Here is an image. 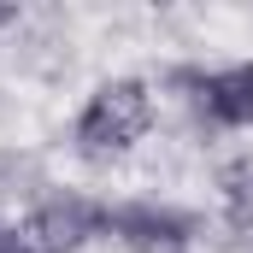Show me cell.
Listing matches in <instances>:
<instances>
[{"mask_svg": "<svg viewBox=\"0 0 253 253\" xmlns=\"http://www.w3.org/2000/svg\"><path fill=\"white\" fill-rule=\"evenodd\" d=\"M94 236H106V200L88 194H53L24 218V242L36 253H77Z\"/></svg>", "mask_w": 253, "mask_h": 253, "instance_id": "2", "label": "cell"}, {"mask_svg": "<svg viewBox=\"0 0 253 253\" xmlns=\"http://www.w3.org/2000/svg\"><path fill=\"white\" fill-rule=\"evenodd\" d=\"M106 236H118L129 253H183L194 236V218L177 206L124 200V206H106Z\"/></svg>", "mask_w": 253, "mask_h": 253, "instance_id": "3", "label": "cell"}, {"mask_svg": "<svg viewBox=\"0 0 253 253\" xmlns=\"http://www.w3.org/2000/svg\"><path fill=\"white\" fill-rule=\"evenodd\" d=\"M0 253H36L24 242V230H12V224H0Z\"/></svg>", "mask_w": 253, "mask_h": 253, "instance_id": "6", "label": "cell"}, {"mask_svg": "<svg viewBox=\"0 0 253 253\" xmlns=\"http://www.w3.org/2000/svg\"><path fill=\"white\" fill-rule=\"evenodd\" d=\"M177 83L194 88V106L224 129H253V59L224 71H177Z\"/></svg>", "mask_w": 253, "mask_h": 253, "instance_id": "4", "label": "cell"}, {"mask_svg": "<svg viewBox=\"0 0 253 253\" xmlns=\"http://www.w3.org/2000/svg\"><path fill=\"white\" fill-rule=\"evenodd\" d=\"M147 129H153V88L141 77H112L77 112V153L83 159H118Z\"/></svg>", "mask_w": 253, "mask_h": 253, "instance_id": "1", "label": "cell"}, {"mask_svg": "<svg viewBox=\"0 0 253 253\" xmlns=\"http://www.w3.org/2000/svg\"><path fill=\"white\" fill-rule=\"evenodd\" d=\"M218 189H224V212H230V224H236V230H253V153L230 159V165L218 171Z\"/></svg>", "mask_w": 253, "mask_h": 253, "instance_id": "5", "label": "cell"}]
</instances>
